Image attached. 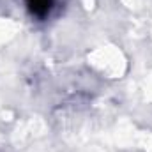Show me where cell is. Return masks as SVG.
Returning <instances> with one entry per match:
<instances>
[{
    "mask_svg": "<svg viewBox=\"0 0 152 152\" xmlns=\"http://www.w3.org/2000/svg\"><path fill=\"white\" fill-rule=\"evenodd\" d=\"M55 2L57 0H25L28 12L39 20H44L50 16L51 9L55 7Z\"/></svg>",
    "mask_w": 152,
    "mask_h": 152,
    "instance_id": "cell-1",
    "label": "cell"
}]
</instances>
